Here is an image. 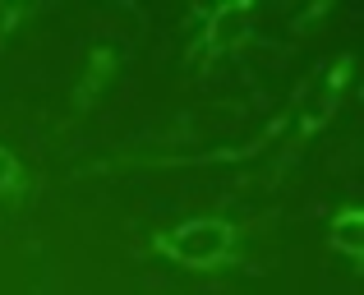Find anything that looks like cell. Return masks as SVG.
<instances>
[{"label": "cell", "instance_id": "6da1fadb", "mask_svg": "<svg viewBox=\"0 0 364 295\" xmlns=\"http://www.w3.org/2000/svg\"><path fill=\"white\" fill-rule=\"evenodd\" d=\"M143 254L171 263V268L213 277V272H231L249 263V226L226 213H198L185 217V222L157 226L143 240Z\"/></svg>", "mask_w": 364, "mask_h": 295}, {"label": "cell", "instance_id": "7a4b0ae2", "mask_svg": "<svg viewBox=\"0 0 364 295\" xmlns=\"http://www.w3.org/2000/svg\"><path fill=\"white\" fill-rule=\"evenodd\" d=\"M249 116V97H226V102H203V107H185L166 120L161 129L124 144L116 157H102L79 166L74 176H116V171H129L134 161H148V157H180V152L198 148V144H213L217 134L235 129Z\"/></svg>", "mask_w": 364, "mask_h": 295}, {"label": "cell", "instance_id": "3957f363", "mask_svg": "<svg viewBox=\"0 0 364 295\" xmlns=\"http://www.w3.org/2000/svg\"><path fill=\"white\" fill-rule=\"evenodd\" d=\"M350 83H355V55H350V51L323 60L318 70H309L300 79V88L291 92V107H286L291 129H286V139H282L286 152H282V161H277V171H286L304 148L314 144V139L323 134V129L332 125V120H337V111H341V102H346Z\"/></svg>", "mask_w": 364, "mask_h": 295}, {"label": "cell", "instance_id": "277c9868", "mask_svg": "<svg viewBox=\"0 0 364 295\" xmlns=\"http://www.w3.org/2000/svg\"><path fill=\"white\" fill-rule=\"evenodd\" d=\"M258 14L263 5L258 0H226V5H198L189 9L194 18V37L185 46V65L208 79L222 65L240 60L249 46H258Z\"/></svg>", "mask_w": 364, "mask_h": 295}, {"label": "cell", "instance_id": "5b68a950", "mask_svg": "<svg viewBox=\"0 0 364 295\" xmlns=\"http://www.w3.org/2000/svg\"><path fill=\"white\" fill-rule=\"evenodd\" d=\"M120 70H124V46L120 42H92L88 55H83L79 79H74V88H70V120L88 116L111 92V83L120 79Z\"/></svg>", "mask_w": 364, "mask_h": 295}, {"label": "cell", "instance_id": "8992f818", "mask_svg": "<svg viewBox=\"0 0 364 295\" xmlns=\"http://www.w3.org/2000/svg\"><path fill=\"white\" fill-rule=\"evenodd\" d=\"M328 250L337 254L346 268H364V208L360 203H341L328 217Z\"/></svg>", "mask_w": 364, "mask_h": 295}, {"label": "cell", "instance_id": "52a82bcc", "mask_svg": "<svg viewBox=\"0 0 364 295\" xmlns=\"http://www.w3.org/2000/svg\"><path fill=\"white\" fill-rule=\"evenodd\" d=\"M33 194H37V176L23 166V157H18L14 148L0 144V208H5V213H18V208H28Z\"/></svg>", "mask_w": 364, "mask_h": 295}, {"label": "cell", "instance_id": "ba28073f", "mask_svg": "<svg viewBox=\"0 0 364 295\" xmlns=\"http://www.w3.org/2000/svg\"><path fill=\"white\" fill-rule=\"evenodd\" d=\"M37 14H42V5H33V0H0V46L14 42L18 28L33 23Z\"/></svg>", "mask_w": 364, "mask_h": 295}]
</instances>
